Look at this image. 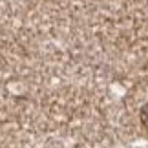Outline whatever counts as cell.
Instances as JSON below:
<instances>
[{
    "mask_svg": "<svg viewBox=\"0 0 148 148\" xmlns=\"http://www.w3.org/2000/svg\"><path fill=\"white\" fill-rule=\"evenodd\" d=\"M139 117H141V123L148 128V104H145L143 108H141V115Z\"/></svg>",
    "mask_w": 148,
    "mask_h": 148,
    "instance_id": "6da1fadb",
    "label": "cell"
}]
</instances>
